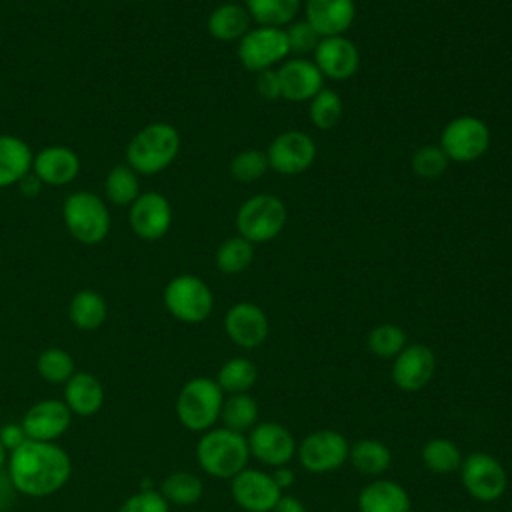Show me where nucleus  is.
I'll use <instances>...</instances> for the list:
<instances>
[{
    "mask_svg": "<svg viewBox=\"0 0 512 512\" xmlns=\"http://www.w3.org/2000/svg\"><path fill=\"white\" fill-rule=\"evenodd\" d=\"M6 472L20 496L46 498L66 486L72 476V460L58 442L26 440L8 452Z\"/></svg>",
    "mask_w": 512,
    "mask_h": 512,
    "instance_id": "obj_1",
    "label": "nucleus"
},
{
    "mask_svg": "<svg viewBox=\"0 0 512 512\" xmlns=\"http://www.w3.org/2000/svg\"><path fill=\"white\" fill-rule=\"evenodd\" d=\"M250 448L246 434L214 426L196 442V462L212 478L230 480L248 466Z\"/></svg>",
    "mask_w": 512,
    "mask_h": 512,
    "instance_id": "obj_2",
    "label": "nucleus"
},
{
    "mask_svg": "<svg viewBox=\"0 0 512 512\" xmlns=\"http://www.w3.org/2000/svg\"><path fill=\"white\" fill-rule=\"evenodd\" d=\"M180 152V134L168 122H152L138 130L126 146V162L138 174L166 170Z\"/></svg>",
    "mask_w": 512,
    "mask_h": 512,
    "instance_id": "obj_3",
    "label": "nucleus"
},
{
    "mask_svg": "<svg viewBox=\"0 0 512 512\" xmlns=\"http://www.w3.org/2000/svg\"><path fill=\"white\" fill-rule=\"evenodd\" d=\"M226 394L214 378L194 376L178 390L174 410L178 422L190 432H206L220 422V410Z\"/></svg>",
    "mask_w": 512,
    "mask_h": 512,
    "instance_id": "obj_4",
    "label": "nucleus"
},
{
    "mask_svg": "<svg viewBox=\"0 0 512 512\" xmlns=\"http://www.w3.org/2000/svg\"><path fill=\"white\" fill-rule=\"evenodd\" d=\"M62 218L72 238L82 244L102 242L112 224L106 202L88 190L74 192L64 200Z\"/></svg>",
    "mask_w": 512,
    "mask_h": 512,
    "instance_id": "obj_5",
    "label": "nucleus"
},
{
    "mask_svg": "<svg viewBox=\"0 0 512 512\" xmlns=\"http://www.w3.org/2000/svg\"><path fill=\"white\" fill-rule=\"evenodd\" d=\"M286 224V206L274 194H256L242 202L236 212L238 236L252 244L274 240Z\"/></svg>",
    "mask_w": 512,
    "mask_h": 512,
    "instance_id": "obj_6",
    "label": "nucleus"
},
{
    "mask_svg": "<svg viewBox=\"0 0 512 512\" xmlns=\"http://www.w3.org/2000/svg\"><path fill=\"white\" fill-rule=\"evenodd\" d=\"M164 306L184 324L204 322L214 308L210 286L194 274H178L164 288Z\"/></svg>",
    "mask_w": 512,
    "mask_h": 512,
    "instance_id": "obj_7",
    "label": "nucleus"
},
{
    "mask_svg": "<svg viewBox=\"0 0 512 512\" xmlns=\"http://www.w3.org/2000/svg\"><path fill=\"white\" fill-rule=\"evenodd\" d=\"M458 472L464 490L478 502H496L506 494L508 472L504 464L488 452L464 456Z\"/></svg>",
    "mask_w": 512,
    "mask_h": 512,
    "instance_id": "obj_8",
    "label": "nucleus"
},
{
    "mask_svg": "<svg viewBox=\"0 0 512 512\" xmlns=\"http://www.w3.org/2000/svg\"><path fill=\"white\" fill-rule=\"evenodd\" d=\"M350 442L334 428H320L306 434L296 448L300 466L310 474H328L348 462Z\"/></svg>",
    "mask_w": 512,
    "mask_h": 512,
    "instance_id": "obj_9",
    "label": "nucleus"
},
{
    "mask_svg": "<svg viewBox=\"0 0 512 512\" xmlns=\"http://www.w3.org/2000/svg\"><path fill=\"white\" fill-rule=\"evenodd\" d=\"M438 146L444 150L448 160L460 164L474 162L486 154L490 146V130L480 118L462 114L444 126Z\"/></svg>",
    "mask_w": 512,
    "mask_h": 512,
    "instance_id": "obj_10",
    "label": "nucleus"
},
{
    "mask_svg": "<svg viewBox=\"0 0 512 512\" xmlns=\"http://www.w3.org/2000/svg\"><path fill=\"white\" fill-rule=\"evenodd\" d=\"M290 54L284 28L256 26L238 40V60L250 72H262Z\"/></svg>",
    "mask_w": 512,
    "mask_h": 512,
    "instance_id": "obj_11",
    "label": "nucleus"
},
{
    "mask_svg": "<svg viewBox=\"0 0 512 512\" xmlns=\"http://www.w3.org/2000/svg\"><path fill=\"white\" fill-rule=\"evenodd\" d=\"M246 440L250 448V458H256L260 464L270 468L290 464L298 448V442L290 428L272 420L258 422L246 434Z\"/></svg>",
    "mask_w": 512,
    "mask_h": 512,
    "instance_id": "obj_12",
    "label": "nucleus"
},
{
    "mask_svg": "<svg viewBox=\"0 0 512 512\" xmlns=\"http://www.w3.org/2000/svg\"><path fill=\"white\" fill-rule=\"evenodd\" d=\"M268 168L278 174L294 176L306 172L316 160V144L312 136L302 130H288L278 134L266 150Z\"/></svg>",
    "mask_w": 512,
    "mask_h": 512,
    "instance_id": "obj_13",
    "label": "nucleus"
},
{
    "mask_svg": "<svg viewBox=\"0 0 512 512\" xmlns=\"http://www.w3.org/2000/svg\"><path fill=\"white\" fill-rule=\"evenodd\" d=\"M230 494L242 512H270L282 490L276 486L270 472L246 466L230 478Z\"/></svg>",
    "mask_w": 512,
    "mask_h": 512,
    "instance_id": "obj_14",
    "label": "nucleus"
},
{
    "mask_svg": "<svg viewBox=\"0 0 512 512\" xmlns=\"http://www.w3.org/2000/svg\"><path fill=\"white\" fill-rule=\"evenodd\" d=\"M72 418L74 416L64 404V400L42 398L24 412L20 424L28 440L58 442V438H62L68 432Z\"/></svg>",
    "mask_w": 512,
    "mask_h": 512,
    "instance_id": "obj_15",
    "label": "nucleus"
},
{
    "mask_svg": "<svg viewBox=\"0 0 512 512\" xmlns=\"http://www.w3.org/2000/svg\"><path fill=\"white\" fill-rule=\"evenodd\" d=\"M392 360L390 376L402 392H418L434 378L436 354L426 344H406Z\"/></svg>",
    "mask_w": 512,
    "mask_h": 512,
    "instance_id": "obj_16",
    "label": "nucleus"
},
{
    "mask_svg": "<svg viewBox=\"0 0 512 512\" xmlns=\"http://www.w3.org/2000/svg\"><path fill=\"white\" fill-rule=\"evenodd\" d=\"M224 332L228 340L238 348L254 350L268 338V316L254 302H236L224 316Z\"/></svg>",
    "mask_w": 512,
    "mask_h": 512,
    "instance_id": "obj_17",
    "label": "nucleus"
},
{
    "mask_svg": "<svg viewBox=\"0 0 512 512\" xmlns=\"http://www.w3.org/2000/svg\"><path fill=\"white\" fill-rule=\"evenodd\" d=\"M128 222L142 240H160L172 226V206L160 192H144L130 204Z\"/></svg>",
    "mask_w": 512,
    "mask_h": 512,
    "instance_id": "obj_18",
    "label": "nucleus"
},
{
    "mask_svg": "<svg viewBox=\"0 0 512 512\" xmlns=\"http://www.w3.org/2000/svg\"><path fill=\"white\" fill-rule=\"evenodd\" d=\"M314 64L324 78L348 80L360 68V52L346 36H326L314 50Z\"/></svg>",
    "mask_w": 512,
    "mask_h": 512,
    "instance_id": "obj_19",
    "label": "nucleus"
},
{
    "mask_svg": "<svg viewBox=\"0 0 512 512\" xmlns=\"http://www.w3.org/2000/svg\"><path fill=\"white\" fill-rule=\"evenodd\" d=\"M276 72L280 78V90L284 100L310 102L324 88V76L314 60L292 58L282 62Z\"/></svg>",
    "mask_w": 512,
    "mask_h": 512,
    "instance_id": "obj_20",
    "label": "nucleus"
},
{
    "mask_svg": "<svg viewBox=\"0 0 512 512\" xmlns=\"http://www.w3.org/2000/svg\"><path fill=\"white\" fill-rule=\"evenodd\" d=\"M356 18L354 0H306L304 20L322 36H344Z\"/></svg>",
    "mask_w": 512,
    "mask_h": 512,
    "instance_id": "obj_21",
    "label": "nucleus"
},
{
    "mask_svg": "<svg viewBox=\"0 0 512 512\" xmlns=\"http://www.w3.org/2000/svg\"><path fill=\"white\" fill-rule=\"evenodd\" d=\"M34 176L48 186L70 184L80 172V158L68 146H46L34 154Z\"/></svg>",
    "mask_w": 512,
    "mask_h": 512,
    "instance_id": "obj_22",
    "label": "nucleus"
},
{
    "mask_svg": "<svg viewBox=\"0 0 512 512\" xmlns=\"http://www.w3.org/2000/svg\"><path fill=\"white\" fill-rule=\"evenodd\" d=\"M62 400L72 416L88 418L100 412L104 404V386L92 372L76 370L64 384Z\"/></svg>",
    "mask_w": 512,
    "mask_h": 512,
    "instance_id": "obj_23",
    "label": "nucleus"
},
{
    "mask_svg": "<svg viewBox=\"0 0 512 512\" xmlns=\"http://www.w3.org/2000/svg\"><path fill=\"white\" fill-rule=\"evenodd\" d=\"M406 488L388 478H374L358 494V512H410Z\"/></svg>",
    "mask_w": 512,
    "mask_h": 512,
    "instance_id": "obj_24",
    "label": "nucleus"
},
{
    "mask_svg": "<svg viewBox=\"0 0 512 512\" xmlns=\"http://www.w3.org/2000/svg\"><path fill=\"white\" fill-rule=\"evenodd\" d=\"M30 146L12 134H0V188L18 184L32 170Z\"/></svg>",
    "mask_w": 512,
    "mask_h": 512,
    "instance_id": "obj_25",
    "label": "nucleus"
},
{
    "mask_svg": "<svg viewBox=\"0 0 512 512\" xmlns=\"http://www.w3.org/2000/svg\"><path fill=\"white\" fill-rule=\"evenodd\" d=\"M250 14L236 2H224L216 6L208 16V32L220 42L240 40L250 30Z\"/></svg>",
    "mask_w": 512,
    "mask_h": 512,
    "instance_id": "obj_26",
    "label": "nucleus"
},
{
    "mask_svg": "<svg viewBox=\"0 0 512 512\" xmlns=\"http://www.w3.org/2000/svg\"><path fill=\"white\" fill-rule=\"evenodd\" d=\"M348 462L360 474L380 478L392 464V452H390L388 444H384L382 440L362 438V440L350 444Z\"/></svg>",
    "mask_w": 512,
    "mask_h": 512,
    "instance_id": "obj_27",
    "label": "nucleus"
},
{
    "mask_svg": "<svg viewBox=\"0 0 512 512\" xmlns=\"http://www.w3.org/2000/svg\"><path fill=\"white\" fill-rule=\"evenodd\" d=\"M106 316H108L106 300L102 298V294L90 288L78 290L68 304L70 322L84 332L100 328L106 322Z\"/></svg>",
    "mask_w": 512,
    "mask_h": 512,
    "instance_id": "obj_28",
    "label": "nucleus"
},
{
    "mask_svg": "<svg viewBox=\"0 0 512 512\" xmlns=\"http://www.w3.org/2000/svg\"><path fill=\"white\" fill-rule=\"evenodd\" d=\"M258 414V402L250 392L228 394L220 410V422L224 428L248 434L258 424Z\"/></svg>",
    "mask_w": 512,
    "mask_h": 512,
    "instance_id": "obj_29",
    "label": "nucleus"
},
{
    "mask_svg": "<svg viewBox=\"0 0 512 512\" xmlns=\"http://www.w3.org/2000/svg\"><path fill=\"white\" fill-rule=\"evenodd\" d=\"M214 380L226 396L228 394H244V392H250V388L256 384L258 368L250 358L234 356V358H228L218 368V374Z\"/></svg>",
    "mask_w": 512,
    "mask_h": 512,
    "instance_id": "obj_30",
    "label": "nucleus"
},
{
    "mask_svg": "<svg viewBox=\"0 0 512 512\" xmlns=\"http://www.w3.org/2000/svg\"><path fill=\"white\" fill-rule=\"evenodd\" d=\"M160 494L168 500L172 506H192L196 504L202 494H204V482L200 476L188 470H176L170 472L162 482H160Z\"/></svg>",
    "mask_w": 512,
    "mask_h": 512,
    "instance_id": "obj_31",
    "label": "nucleus"
},
{
    "mask_svg": "<svg viewBox=\"0 0 512 512\" xmlns=\"http://www.w3.org/2000/svg\"><path fill=\"white\" fill-rule=\"evenodd\" d=\"M244 8L258 26L284 28L296 20L300 0H246Z\"/></svg>",
    "mask_w": 512,
    "mask_h": 512,
    "instance_id": "obj_32",
    "label": "nucleus"
},
{
    "mask_svg": "<svg viewBox=\"0 0 512 512\" xmlns=\"http://www.w3.org/2000/svg\"><path fill=\"white\" fill-rule=\"evenodd\" d=\"M420 458L426 470L434 474H452L462 464V452L450 438H430L420 450Z\"/></svg>",
    "mask_w": 512,
    "mask_h": 512,
    "instance_id": "obj_33",
    "label": "nucleus"
},
{
    "mask_svg": "<svg viewBox=\"0 0 512 512\" xmlns=\"http://www.w3.org/2000/svg\"><path fill=\"white\" fill-rule=\"evenodd\" d=\"M106 200L114 206H130L140 196L138 172H134L128 164L114 166L104 180Z\"/></svg>",
    "mask_w": 512,
    "mask_h": 512,
    "instance_id": "obj_34",
    "label": "nucleus"
},
{
    "mask_svg": "<svg viewBox=\"0 0 512 512\" xmlns=\"http://www.w3.org/2000/svg\"><path fill=\"white\" fill-rule=\"evenodd\" d=\"M252 260H254V244L242 236H232L224 240L214 254L216 268L224 274H240L246 268H250Z\"/></svg>",
    "mask_w": 512,
    "mask_h": 512,
    "instance_id": "obj_35",
    "label": "nucleus"
},
{
    "mask_svg": "<svg viewBox=\"0 0 512 512\" xmlns=\"http://www.w3.org/2000/svg\"><path fill=\"white\" fill-rule=\"evenodd\" d=\"M36 370L42 380L64 386L70 380V376L76 372V362L68 350L50 346L38 354Z\"/></svg>",
    "mask_w": 512,
    "mask_h": 512,
    "instance_id": "obj_36",
    "label": "nucleus"
},
{
    "mask_svg": "<svg viewBox=\"0 0 512 512\" xmlns=\"http://www.w3.org/2000/svg\"><path fill=\"white\" fill-rule=\"evenodd\" d=\"M308 114H310V120H312V124L316 128L330 130V128H334L340 122V118L344 114V102H342V98H340V94L336 90L322 88L310 100Z\"/></svg>",
    "mask_w": 512,
    "mask_h": 512,
    "instance_id": "obj_37",
    "label": "nucleus"
},
{
    "mask_svg": "<svg viewBox=\"0 0 512 512\" xmlns=\"http://www.w3.org/2000/svg\"><path fill=\"white\" fill-rule=\"evenodd\" d=\"M406 344H408L406 332L398 324H392V322L374 326L366 338L368 350L378 358H394L402 352V348Z\"/></svg>",
    "mask_w": 512,
    "mask_h": 512,
    "instance_id": "obj_38",
    "label": "nucleus"
},
{
    "mask_svg": "<svg viewBox=\"0 0 512 512\" xmlns=\"http://www.w3.org/2000/svg\"><path fill=\"white\" fill-rule=\"evenodd\" d=\"M450 160L438 144H424L414 150L410 158V166L420 178H438L446 172Z\"/></svg>",
    "mask_w": 512,
    "mask_h": 512,
    "instance_id": "obj_39",
    "label": "nucleus"
},
{
    "mask_svg": "<svg viewBox=\"0 0 512 512\" xmlns=\"http://www.w3.org/2000/svg\"><path fill=\"white\" fill-rule=\"evenodd\" d=\"M268 170V160H266V152L258 150V148H246L242 152H238L232 162H230V176L236 182H254L258 178H262Z\"/></svg>",
    "mask_w": 512,
    "mask_h": 512,
    "instance_id": "obj_40",
    "label": "nucleus"
},
{
    "mask_svg": "<svg viewBox=\"0 0 512 512\" xmlns=\"http://www.w3.org/2000/svg\"><path fill=\"white\" fill-rule=\"evenodd\" d=\"M118 512H170L168 500L160 494V490L152 486H140L134 494H130L118 508Z\"/></svg>",
    "mask_w": 512,
    "mask_h": 512,
    "instance_id": "obj_41",
    "label": "nucleus"
},
{
    "mask_svg": "<svg viewBox=\"0 0 512 512\" xmlns=\"http://www.w3.org/2000/svg\"><path fill=\"white\" fill-rule=\"evenodd\" d=\"M284 30H286L290 52H296V54L314 52L322 38L306 20H294Z\"/></svg>",
    "mask_w": 512,
    "mask_h": 512,
    "instance_id": "obj_42",
    "label": "nucleus"
},
{
    "mask_svg": "<svg viewBox=\"0 0 512 512\" xmlns=\"http://www.w3.org/2000/svg\"><path fill=\"white\" fill-rule=\"evenodd\" d=\"M256 92L264 100H278V98H282L280 78H278V72L274 68L258 72V76H256Z\"/></svg>",
    "mask_w": 512,
    "mask_h": 512,
    "instance_id": "obj_43",
    "label": "nucleus"
},
{
    "mask_svg": "<svg viewBox=\"0 0 512 512\" xmlns=\"http://www.w3.org/2000/svg\"><path fill=\"white\" fill-rule=\"evenodd\" d=\"M26 440H28V436L20 422H8V424L0 426V442L8 452L22 446Z\"/></svg>",
    "mask_w": 512,
    "mask_h": 512,
    "instance_id": "obj_44",
    "label": "nucleus"
},
{
    "mask_svg": "<svg viewBox=\"0 0 512 512\" xmlns=\"http://www.w3.org/2000/svg\"><path fill=\"white\" fill-rule=\"evenodd\" d=\"M16 496H18V492H16L6 468L0 470V512H8L12 508Z\"/></svg>",
    "mask_w": 512,
    "mask_h": 512,
    "instance_id": "obj_45",
    "label": "nucleus"
},
{
    "mask_svg": "<svg viewBox=\"0 0 512 512\" xmlns=\"http://www.w3.org/2000/svg\"><path fill=\"white\" fill-rule=\"evenodd\" d=\"M270 512H306V506L296 496L282 494Z\"/></svg>",
    "mask_w": 512,
    "mask_h": 512,
    "instance_id": "obj_46",
    "label": "nucleus"
},
{
    "mask_svg": "<svg viewBox=\"0 0 512 512\" xmlns=\"http://www.w3.org/2000/svg\"><path fill=\"white\" fill-rule=\"evenodd\" d=\"M270 474H272V478H274V482H276V486L280 490H288L294 484V480H296V474H294V470L288 464L274 468V472H270Z\"/></svg>",
    "mask_w": 512,
    "mask_h": 512,
    "instance_id": "obj_47",
    "label": "nucleus"
},
{
    "mask_svg": "<svg viewBox=\"0 0 512 512\" xmlns=\"http://www.w3.org/2000/svg\"><path fill=\"white\" fill-rule=\"evenodd\" d=\"M42 186H44V184L34 176V172H28V174L18 182V188H20V192H22L26 198L38 196L40 190H42Z\"/></svg>",
    "mask_w": 512,
    "mask_h": 512,
    "instance_id": "obj_48",
    "label": "nucleus"
},
{
    "mask_svg": "<svg viewBox=\"0 0 512 512\" xmlns=\"http://www.w3.org/2000/svg\"><path fill=\"white\" fill-rule=\"evenodd\" d=\"M6 462H8V450L2 446V442H0V470H4L6 468Z\"/></svg>",
    "mask_w": 512,
    "mask_h": 512,
    "instance_id": "obj_49",
    "label": "nucleus"
},
{
    "mask_svg": "<svg viewBox=\"0 0 512 512\" xmlns=\"http://www.w3.org/2000/svg\"><path fill=\"white\" fill-rule=\"evenodd\" d=\"M226 2H232V0H226Z\"/></svg>",
    "mask_w": 512,
    "mask_h": 512,
    "instance_id": "obj_50",
    "label": "nucleus"
}]
</instances>
